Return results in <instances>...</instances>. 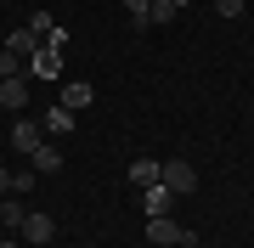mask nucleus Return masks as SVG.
Wrapping results in <instances>:
<instances>
[{
  "instance_id": "19",
  "label": "nucleus",
  "mask_w": 254,
  "mask_h": 248,
  "mask_svg": "<svg viewBox=\"0 0 254 248\" xmlns=\"http://www.w3.org/2000/svg\"><path fill=\"white\" fill-rule=\"evenodd\" d=\"M34 186V169H11V192H28Z\"/></svg>"
},
{
  "instance_id": "3",
  "label": "nucleus",
  "mask_w": 254,
  "mask_h": 248,
  "mask_svg": "<svg viewBox=\"0 0 254 248\" xmlns=\"http://www.w3.org/2000/svg\"><path fill=\"white\" fill-rule=\"evenodd\" d=\"M23 74H34V79H57V74H63V51H51V46H34V56L23 62Z\"/></svg>"
},
{
  "instance_id": "7",
  "label": "nucleus",
  "mask_w": 254,
  "mask_h": 248,
  "mask_svg": "<svg viewBox=\"0 0 254 248\" xmlns=\"http://www.w3.org/2000/svg\"><path fill=\"white\" fill-rule=\"evenodd\" d=\"M158 175H164L158 158H136V164H130V186H136V192L141 186H158Z\"/></svg>"
},
{
  "instance_id": "4",
  "label": "nucleus",
  "mask_w": 254,
  "mask_h": 248,
  "mask_svg": "<svg viewBox=\"0 0 254 248\" xmlns=\"http://www.w3.org/2000/svg\"><path fill=\"white\" fill-rule=\"evenodd\" d=\"M17 237H23V243H51V237H57V220H51V214H34V209H28V220H23Z\"/></svg>"
},
{
  "instance_id": "10",
  "label": "nucleus",
  "mask_w": 254,
  "mask_h": 248,
  "mask_svg": "<svg viewBox=\"0 0 254 248\" xmlns=\"http://www.w3.org/2000/svg\"><path fill=\"white\" fill-rule=\"evenodd\" d=\"M28 169H34V175H57V169H63V152L40 141V147H34V158H28Z\"/></svg>"
},
{
  "instance_id": "9",
  "label": "nucleus",
  "mask_w": 254,
  "mask_h": 248,
  "mask_svg": "<svg viewBox=\"0 0 254 248\" xmlns=\"http://www.w3.org/2000/svg\"><path fill=\"white\" fill-rule=\"evenodd\" d=\"M91 101H96V91H91V85H85V79H73V85H63V107H68V113L91 107Z\"/></svg>"
},
{
  "instance_id": "12",
  "label": "nucleus",
  "mask_w": 254,
  "mask_h": 248,
  "mask_svg": "<svg viewBox=\"0 0 254 248\" xmlns=\"http://www.w3.org/2000/svg\"><path fill=\"white\" fill-rule=\"evenodd\" d=\"M175 0H153V6H147V28H164V23H175Z\"/></svg>"
},
{
  "instance_id": "1",
  "label": "nucleus",
  "mask_w": 254,
  "mask_h": 248,
  "mask_svg": "<svg viewBox=\"0 0 254 248\" xmlns=\"http://www.w3.org/2000/svg\"><path fill=\"white\" fill-rule=\"evenodd\" d=\"M147 243L153 248H198V231L175 226L170 214H153V220H147Z\"/></svg>"
},
{
  "instance_id": "13",
  "label": "nucleus",
  "mask_w": 254,
  "mask_h": 248,
  "mask_svg": "<svg viewBox=\"0 0 254 248\" xmlns=\"http://www.w3.org/2000/svg\"><path fill=\"white\" fill-rule=\"evenodd\" d=\"M34 46H40V40L28 34V28H17V34H6V51H11V56H23V62L34 56Z\"/></svg>"
},
{
  "instance_id": "15",
  "label": "nucleus",
  "mask_w": 254,
  "mask_h": 248,
  "mask_svg": "<svg viewBox=\"0 0 254 248\" xmlns=\"http://www.w3.org/2000/svg\"><path fill=\"white\" fill-rule=\"evenodd\" d=\"M23 74V56H11L6 46H0V79H17Z\"/></svg>"
},
{
  "instance_id": "2",
  "label": "nucleus",
  "mask_w": 254,
  "mask_h": 248,
  "mask_svg": "<svg viewBox=\"0 0 254 248\" xmlns=\"http://www.w3.org/2000/svg\"><path fill=\"white\" fill-rule=\"evenodd\" d=\"M164 186H170L175 198H187V192H198V169L192 164H181V158H175V164H164V175H158Z\"/></svg>"
},
{
  "instance_id": "5",
  "label": "nucleus",
  "mask_w": 254,
  "mask_h": 248,
  "mask_svg": "<svg viewBox=\"0 0 254 248\" xmlns=\"http://www.w3.org/2000/svg\"><path fill=\"white\" fill-rule=\"evenodd\" d=\"M0 107H11V113H23L28 107V79H0Z\"/></svg>"
},
{
  "instance_id": "17",
  "label": "nucleus",
  "mask_w": 254,
  "mask_h": 248,
  "mask_svg": "<svg viewBox=\"0 0 254 248\" xmlns=\"http://www.w3.org/2000/svg\"><path fill=\"white\" fill-rule=\"evenodd\" d=\"M119 6H125L130 17H136V28H147V6H153V0H119Z\"/></svg>"
},
{
  "instance_id": "6",
  "label": "nucleus",
  "mask_w": 254,
  "mask_h": 248,
  "mask_svg": "<svg viewBox=\"0 0 254 248\" xmlns=\"http://www.w3.org/2000/svg\"><path fill=\"white\" fill-rule=\"evenodd\" d=\"M170 203H175V192H170L164 181H158V186H141V209H147V214H170Z\"/></svg>"
},
{
  "instance_id": "14",
  "label": "nucleus",
  "mask_w": 254,
  "mask_h": 248,
  "mask_svg": "<svg viewBox=\"0 0 254 248\" xmlns=\"http://www.w3.org/2000/svg\"><path fill=\"white\" fill-rule=\"evenodd\" d=\"M46 130H51V136H68V130H73V113L63 107V101H57V107L46 113Z\"/></svg>"
},
{
  "instance_id": "16",
  "label": "nucleus",
  "mask_w": 254,
  "mask_h": 248,
  "mask_svg": "<svg viewBox=\"0 0 254 248\" xmlns=\"http://www.w3.org/2000/svg\"><path fill=\"white\" fill-rule=\"evenodd\" d=\"M51 28H57V23H51V11H34V17H28V34H34V40H46Z\"/></svg>"
},
{
  "instance_id": "11",
  "label": "nucleus",
  "mask_w": 254,
  "mask_h": 248,
  "mask_svg": "<svg viewBox=\"0 0 254 248\" xmlns=\"http://www.w3.org/2000/svg\"><path fill=\"white\" fill-rule=\"evenodd\" d=\"M23 220H28V209L17 198H0V231H23Z\"/></svg>"
},
{
  "instance_id": "21",
  "label": "nucleus",
  "mask_w": 254,
  "mask_h": 248,
  "mask_svg": "<svg viewBox=\"0 0 254 248\" xmlns=\"http://www.w3.org/2000/svg\"><path fill=\"white\" fill-rule=\"evenodd\" d=\"M0 248H23V243H17V237H0Z\"/></svg>"
},
{
  "instance_id": "20",
  "label": "nucleus",
  "mask_w": 254,
  "mask_h": 248,
  "mask_svg": "<svg viewBox=\"0 0 254 248\" xmlns=\"http://www.w3.org/2000/svg\"><path fill=\"white\" fill-rule=\"evenodd\" d=\"M11 192V169H0V198H6Z\"/></svg>"
},
{
  "instance_id": "8",
  "label": "nucleus",
  "mask_w": 254,
  "mask_h": 248,
  "mask_svg": "<svg viewBox=\"0 0 254 248\" xmlns=\"http://www.w3.org/2000/svg\"><path fill=\"white\" fill-rule=\"evenodd\" d=\"M40 141H46V136H40V124H11V147H17L23 158H34Z\"/></svg>"
},
{
  "instance_id": "18",
  "label": "nucleus",
  "mask_w": 254,
  "mask_h": 248,
  "mask_svg": "<svg viewBox=\"0 0 254 248\" xmlns=\"http://www.w3.org/2000/svg\"><path fill=\"white\" fill-rule=\"evenodd\" d=\"M243 6H249V0H215V11H220V17H243Z\"/></svg>"
}]
</instances>
